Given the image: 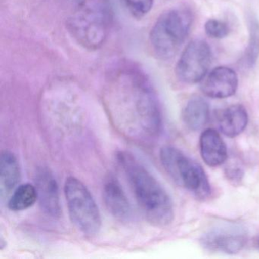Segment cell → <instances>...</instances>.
I'll return each mask as SVG.
<instances>
[{
    "label": "cell",
    "instance_id": "cell-1",
    "mask_svg": "<svg viewBox=\"0 0 259 259\" xmlns=\"http://www.w3.org/2000/svg\"><path fill=\"white\" fill-rule=\"evenodd\" d=\"M110 111L123 133L137 139L155 137L161 130L160 104L145 75L130 69L116 76L108 95Z\"/></svg>",
    "mask_w": 259,
    "mask_h": 259
},
{
    "label": "cell",
    "instance_id": "cell-2",
    "mask_svg": "<svg viewBox=\"0 0 259 259\" xmlns=\"http://www.w3.org/2000/svg\"><path fill=\"white\" fill-rule=\"evenodd\" d=\"M116 160L148 222L157 227L170 224L174 218V205L164 188L131 153L119 151Z\"/></svg>",
    "mask_w": 259,
    "mask_h": 259
},
{
    "label": "cell",
    "instance_id": "cell-3",
    "mask_svg": "<svg viewBox=\"0 0 259 259\" xmlns=\"http://www.w3.org/2000/svg\"><path fill=\"white\" fill-rule=\"evenodd\" d=\"M113 21L110 0H79L68 19L67 29L81 47L95 51L107 40Z\"/></svg>",
    "mask_w": 259,
    "mask_h": 259
},
{
    "label": "cell",
    "instance_id": "cell-4",
    "mask_svg": "<svg viewBox=\"0 0 259 259\" xmlns=\"http://www.w3.org/2000/svg\"><path fill=\"white\" fill-rule=\"evenodd\" d=\"M193 22V13L186 7L171 9L157 19L150 33V44L156 56L169 60L184 43Z\"/></svg>",
    "mask_w": 259,
    "mask_h": 259
},
{
    "label": "cell",
    "instance_id": "cell-5",
    "mask_svg": "<svg viewBox=\"0 0 259 259\" xmlns=\"http://www.w3.org/2000/svg\"><path fill=\"white\" fill-rule=\"evenodd\" d=\"M162 165L179 186L193 193L198 198H207L210 194L208 179L201 165L172 146H164L160 151Z\"/></svg>",
    "mask_w": 259,
    "mask_h": 259
},
{
    "label": "cell",
    "instance_id": "cell-6",
    "mask_svg": "<svg viewBox=\"0 0 259 259\" xmlns=\"http://www.w3.org/2000/svg\"><path fill=\"white\" fill-rule=\"evenodd\" d=\"M64 192L72 224L83 234L90 236L98 234L102 221L90 191L81 180L69 177L65 183Z\"/></svg>",
    "mask_w": 259,
    "mask_h": 259
},
{
    "label": "cell",
    "instance_id": "cell-7",
    "mask_svg": "<svg viewBox=\"0 0 259 259\" xmlns=\"http://www.w3.org/2000/svg\"><path fill=\"white\" fill-rule=\"evenodd\" d=\"M212 54L207 42L192 40L186 46L176 66V75L186 84H195L204 79L211 63Z\"/></svg>",
    "mask_w": 259,
    "mask_h": 259
},
{
    "label": "cell",
    "instance_id": "cell-8",
    "mask_svg": "<svg viewBox=\"0 0 259 259\" xmlns=\"http://www.w3.org/2000/svg\"><path fill=\"white\" fill-rule=\"evenodd\" d=\"M248 235L245 227L236 223L224 222L206 232L201 242L209 251L233 254L245 247Z\"/></svg>",
    "mask_w": 259,
    "mask_h": 259
},
{
    "label": "cell",
    "instance_id": "cell-9",
    "mask_svg": "<svg viewBox=\"0 0 259 259\" xmlns=\"http://www.w3.org/2000/svg\"><path fill=\"white\" fill-rule=\"evenodd\" d=\"M37 200L43 211L51 218H59L61 214L60 192L55 177L47 167L37 169L35 174Z\"/></svg>",
    "mask_w": 259,
    "mask_h": 259
},
{
    "label": "cell",
    "instance_id": "cell-10",
    "mask_svg": "<svg viewBox=\"0 0 259 259\" xmlns=\"http://www.w3.org/2000/svg\"><path fill=\"white\" fill-rule=\"evenodd\" d=\"M238 77L236 72L227 66L215 68L204 78L201 90L212 98H227L236 93Z\"/></svg>",
    "mask_w": 259,
    "mask_h": 259
},
{
    "label": "cell",
    "instance_id": "cell-11",
    "mask_svg": "<svg viewBox=\"0 0 259 259\" xmlns=\"http://www.w3.org/2000/svg\"><path fill=\"white\" fill-rule=\"evenodd\" d=\"M103 198L106 207L115 218L121 222H128L133 218L131 204L118 180L109 177L103 187Z\"/></svg>",
    "mask_w": 259,
    "mask_h": 259
},
{
    "label": "cell",
    "instance_id": "cell-12",
    "mask_svg": "<svg viewBox=\"0 0 259 259\" xmlns=\"http://www.w3.org/2000/svg\"><path fill=\"white\" fill-rule=\"evenodd\" d=\"M199 144L201 157L207 166L215 167L227 160V146L216 130H204L200 137Z\"/></svg>",
    "mask_w": 259,
    "mask_h": 259
},
{
    "label": "cell",
    "instance_id": "cell-13",
    "mask_svg": "<svg viewBox=\"0 0 259 259\" xmlns=\"http://www.w3.org/2000/svg\"><path fill=\"white\" fill-rule=\"evenodd\" d=\"M22 178L20 165L16 156L6 150L0 157V192L2 197L8 196L19 186Z\"/></svg>",
    "mask_w": 259,
    "mask_h": 259
},
{
    "label": "cell",
    "instance_id": "cell-14",
    "mask_svg": "<svg viewBox=\"0 0 259 259\" xmlns=\"http://www.w3.org/2000/svg\"><path fill=\"white\" fill-rule=\"evenodd\" d=\"M248 121V113L245 107L240 104H235L221 113L219 118L220 130L226 136L234 138L245 130Z\"/></svg>",
    "mask_w": 259,
    "mask_h": 259
},
{
    "label": "cell",
    "instance_id": "cell-15",
    "mask_svg": "<svg viewBox=\"0 0 259 259\" xmlns=\"http://www.w3.org/2000/svg\"><path fill=\"white\" fill-rule=\"evenodd\" d=\"M183 120L189 130L197 131L207 124L210 116V108L205 100L200 97L192 98L185 107Z\"/></svg>",
    "mask_w": 259,
    "mask_h": 259
},
{
    "label": "cell",
    "instance_id": "cell-16",
    "mask_svg": "<svg viewBox=\"0 0 259 259\" xmlns=\"http://www.w3.org/2000/svg\"><path fill=\"white\" fill-rule=\"evenodd\" d=\"M37 200L35 186L31 183L19 185L13 191L8 201V207L12 211H22L32 207Z\"/></svg>",
    "mask_w": 259,
    "mask_h": 259
},
{
    "label": "cell",
    "instance_id": "cell-17",
    "mask_svg": "<svg viewBox=\"0 0 259 259\" xmlns=\"http://www.w3.org/2000/svg\"><path fill=\"white\" fill-rule=\"evenodd\" d=\"M248 24L249 36L243 59L245 66L251 68L259 57V20L254 13L248 15Z\"/></svg>",
    "mask_w": 259,
    "mask_h": 259
},
{
    "label": "cell",
    "instance_id": "cell-18",
    "mask_svg": "<svg viewBox=\"0 0 259 259\" xmlns=\"http://www.w3.org/2000/svg\"><path fill=\"white\" fill-rule=\"evenodd\" d=\"M124 8L136 19H141L151 11L154 0H120Z\"/></svg>",
    "mask_w": 259,
    "mask_h": 259
},
{
    "label": "cell",
    "instance_id": "cell-19",
    "mask_svg": "<svg viewBox=\"0 0 259 259\" xmlns=\"http://www.w3.org/2000/svg\"><path fill=\"white\" fill-rule=\"evenodd\" d=\"M204 30L206 34L213 39L224 38L230 32L228 25L218 19H209L204 25Z\"/></svg>",
    "mask_w": 259,
    "mask_h": 259
},
{
    "label": "cell",
    "instance_id": "cell-20",
    "mask_svg": "<svg viewBox=\"0 0 259 259\" xmlns=\"http://www.w3.org/2000/svg\"><path fill=\"white\" fill-rule=\"evenodd\" d=\"M257 244H258V248H259V239H258V242H257Z\"/></svg>",
    "mask_w": 259,
    "mask_h": 259
}]
</instances>
